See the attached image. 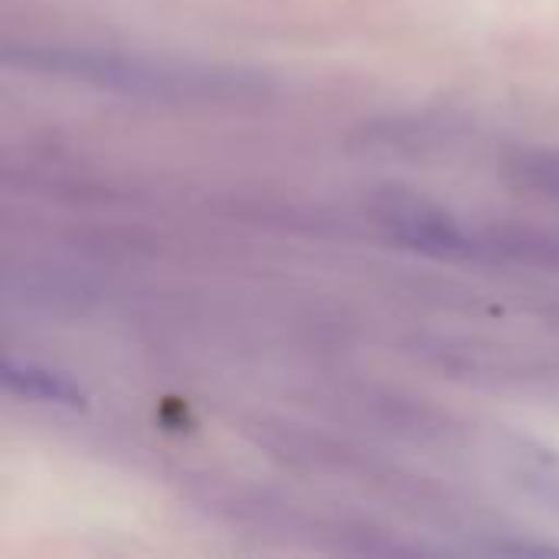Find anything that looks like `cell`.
I'll use <instances>...</instances> for the list:
<instances>
[{"label": "cell", "mask_w": 559, "mask_h": 559, "mask_svg": "<svg viewBox=\"0 0 559 559\" xmlns=\"http://www.w3.org/2000/svg\"><path fill=\"white\" fill-rule=\"evenodd\" d=\"M7 66H23L29 72H46L102 92L138 95V98H177V102H233L255 98L265 92V75L229 66L151 59L118 49L92 46H7Z\"/></svg>", "instance_id": "obj_1"}, {"label": "cell", "mask_w": 559, "mask_h": 559, "mask_svg": "<svg viewBox=\"0 0 559 559\" xmlns=\"http://www.w3.org/2000/svg\"><path fill=\"white\" fill-rule=\"evenodd\" d=\"M508 174L518 187L559 200V154L557 151H521L508 160Z\"/></svg>", "instance_id": "obj_3"}, {"label": "cell", "mask_w": 559, "mask_h": 559, "mask_svg": "<svg viewBox=\"0 0 559 559\" xmlns=\"http://www.w3.org/2000/svg\"><path fill=\"white\" fill-rule=\"evenodd\" d=\"M3 383L7 390L26 396V400H36V403H52V406H82L85 396L82 390L69 380V377H59L46 367H36V364H16V360H3Z\"/></svg>", "instance_id": "obj_2"}]
</instances>
